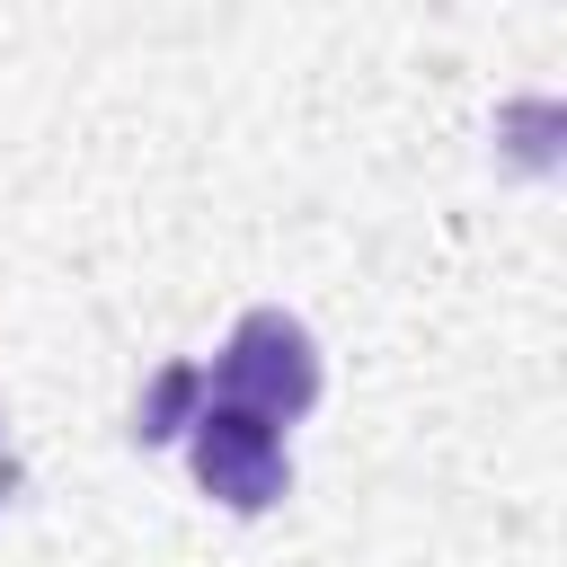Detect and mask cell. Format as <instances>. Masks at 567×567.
Masks as SVG:
<instances>
[{
    "label": "cell",
    "mask_w": 567,
    "mask_h": 567,
    "mask_svg": "<svg viewBox=\"0 0 567 567\" xmlns=\"http://www.w3.org/2000/svg\"><path fill=\"white\" fill-rule=\"evenodd\" d=\"M204 399H213V390H204V363H159V381H151L142 408H133V443H168V434H186Z\"/></svg>",
    "instance_id": "3"
},
{
    "label": "cell",
    "mask_w": 567,
    "mask_h": 567,
    "mask_svg": "<svg viewBox=\"0 0 567 567\" xmlns=\"http://www.w3.org/2000/svg\"><path fill=\"white\" fill-rule=\"evenodd\" d=\"M18 487H27V470H18V452H9V434H0V505H9Z\"/></svg>",
    "instance_id": "4"
},
{
    "label": "cell",
    "mask_w": 567,
    "mask_h": 567,
    "mask_svg": "<svg viewBox=\"0 0 567 567\" xmlns=\"http://www.w3.org/2000/svg\"><path fill=\"white\" fill-rule=\"evenodd\" d=\"M204 390H213L221 408H248V416H266V425H292V416L319 408V346H310V328H301L292 310H248V319L230 328L221 363L204 372Z\"/></svg>",
    "instance_id": "1"
},
{
    "label": "cell",
    "mask_w": 567,
    "mask_h": 567,
    "mask_svg": "<svg viewBox=\"0 0 567 567\" xmlns=\"http://www.w3.org/2000/svg\"><path fill=\"white\" fill-rule=\"evenodd\" d=\"M186 470H195V487H204L213 505H230V514H266V505L292 487L284 434H275L266 416H248V408H221V399L195 408V425H186Z\"/></svg>",
    "instance_id": "2"
}]
</instances>
